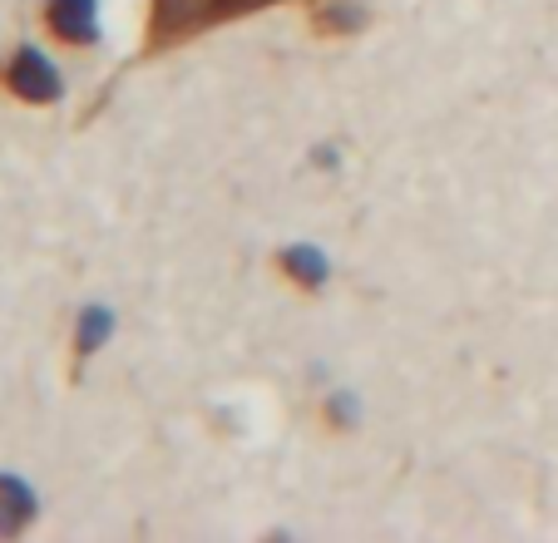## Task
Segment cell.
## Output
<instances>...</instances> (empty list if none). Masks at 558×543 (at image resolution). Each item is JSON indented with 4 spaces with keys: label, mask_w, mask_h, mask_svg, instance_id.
I'll use <instances>...</instances> for the list:
<instances>
[{
    "label": "cell",
    "mask_w": 558,
    "mask_h": 543,
    "mask_svg": "<svg viewBox=\"0 0 558 543\" xmlns=\"http://www.w3.org/2000/svg\"><path fill=\"white\" fill-rule=\"evenodd\" d=\"M312 168H322V173H337V168H341V148L337 144H316L312 148Z\"/></svg>",
    "instance_id": "cell-9"
},
{
    "label": "cell",
    "mask_w": 558,
    "mask_h": 543,
    "mask_svg": "<svg viewBox=\"0 0 558 543\" xmlns=\"http://www.w3.org/2000/svg\"><path fill=\"white\" fill-rule=\"evenodd\" d=\"M109 336H114V312L99 306V302L80 306V316H74V366H70V376H85V366L109 346Z\"/></svg>",
    "instance_id": "cell-6"
},
{
    "label": "cell",
    "mask_w": 558,
    "mask_h": 543,
    "mask_svg": "<svg viewBox=\"0 0 558 543\" xmlns=\"http://www.w3.org/2000/svg\"><path fill=\"white\" fill-rule=\"evenodd\" d=\"M272 5H287V0H148L138 60L173 55L179 45L198 40V35L218 31V25L243 21V15H257V11H272ZM306 5H312V0H306Z\"/></svg>",
    "instance_id": "cell-1"
},
{
    "label": "cell",
    "mask_w": 558,
    "mask_h": 543,
    "mask_svg": "<svg viewBox=\"0 0 558 543\" xmlns=\"http://www.w3.org/2000/svg\"><path fill=\"white\" fill-rule=\"evenodd\" d=\"M272 267L282 272L296 292H306V297L327 292V282H331V257L316 248V242H287V248H277Z\"/></svg>",
    "instance_id": "cell-4"
},
{
    "label": "cell",
    "mask_w": 558,
    "mask_h": 543,
    "mask_svg": "<svg viewBox=\"0 0 558 543\" xmlns=\"http://www.w3.org/2000/svg\"><path fill=\"white\" fill-rule=\"evenodd\" d=\"M35 519H40V494L21 474L0 470V539H21Z\"/></svg>",
    "instance_id": "cell-5"
},
{
    "label": "cell",
    "mask_w": 558,
    "mask_h": 543,
    "mask_svg": "<svg viewBox=\"0 0 558 543\" xmlns=\"http://www.w3.org/2000/svg\"><path fill=\"white\" fill-rule=\"evenodd\" d=\"M312 31L322 40H341V35H361L371 21V5L366 0H312Z\"/></svg>",
    "instance_id": "cell-7"
},
{
    "label": "cell",
    "mask_w": 558,
    "mask_h": 543,
    "mask_svg": "<svg viewBox=\"0 0 558 543\" xmlns=\"http://www.w3.org/2000/svg\"><path fill=\"white\" fill-rule=\"evenodd\" d=\"M322 420L331 430H356L361 425V396L356 390H331L327 406H322Z\"/></svg>",
    "instance_id": "cell-8"
},
{
    "label": "cell",
    "mask_w": 558,
    "mask_h": 543,
    "mask_svg": "<svg viewBox=\"0 0 558 543\" xmlns=\"http://www.w3.org/2000/svg\"><path fill=\"white\" fill-rule=\"evenodd\" d=\"M40 21L70 50H95L99 45V0H45Z\"/></svg>",
    "instance_id": "cell-3"
},
{
    "label": "cell",
    "mask_w": 558,
    "mask_h": 543,
    "mask_svg": "<svg viewBox=\"0 0 558 543\" xmlns=\"http://www.w3.org/2000/svg\"><path fill=\"white\" fill-rule=\"evenodd\" d=\"M0 84H5V95L21 99V105H31V109L60 105L64 99L60 70H54L50 55L35 50V45H15V50L0 60Z\"/></svg>",
    "instance_id": "cell-2"
}]
</instances>
